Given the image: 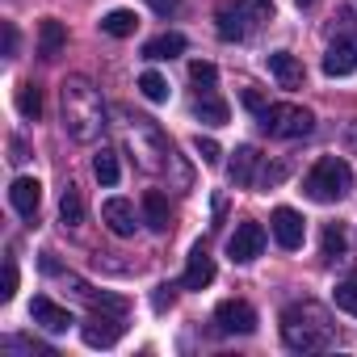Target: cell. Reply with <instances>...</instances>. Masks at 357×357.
<instances>
[{"label":"cell","mask_w":357,"mask_h":357,"mask_svg":"<svg viewBox=\"0 0 357 357\" xmlns=\"http://www.w3.org/2000/svg\"><path fill=\"white\" fill-rule=\"evenodd\" d=\"M59 97H63V126H68V135L80 139V143H93L101 135V126H105V105H101L97 89L84 76H68Z\"/></svg>","instance_id":"cell-1"},{"label":"cell","mask_w":357,"mask_h":357,"mask_svg":"<svg viewBox=\"0 0 357 357\" xmlns=\"http://www.w3.org/2000/svg\"><path fill=\"white\" fill-rule=\"evenodd\" d=\"M282 340H286V349H294V353L328 349V340H332L328 311H324L319 303H290V307L282 311Z\"/></svg>","instance_id":"cell-2"},{"label":"cell","mask_w":357,"mask_h":357,"mask_svg":"<svg viewBox=\"0 0 357 357\" xmlns=\"http://www.w3.org/2000/svg\"><path fill=\"white\" fill-rule=\"evenodd\" d=\"M265 22H273V5H269V0H223L219 13H215V30H219L223 43H244Z\"/></svg>","instance_id":"cell-3"},{"label":"cell","mask_w":357,"mask_h":357,"mask_svg":"<svg viewBox=\"0 0 357 357\" xmlns=\"http://www.w3.org/2000/svg\"><path fill=\"white\" fill-rule=\"evenodd\" d=\"M303 190H307V198L311 202H340L349 190H353V168L340 160V155H324V160H315V168L303 176Z\"/></svg>","instance_id":"cell-4"},{"label":"cell","mask_w":357,"mask_h":357,"mask_svg":"<svg viewBox=\"0 0 357 357\" xmlns=\"http://www.w3.org/2000/svg\"><path fill=\"white\" fill-rule=\"evenodd\" d=\"M118 114H122V135H126V143L135 147L139 164H143V168H160L155 155H168V151H172V143L160 135V126H155L151 118H139V114L130 118L126 109H118Z\"/></svg>","instance_id":"cell-5"},{"label":"cell","mask_w":357,"mask_h":357,"mask_svg":"<svg viewBox=\"0 0 357 357\" xmlns=\"http://www.w3.org/2000/svg\"><path fill=\"white\" fill-rule=\"evenodd\" d=\"M261 130L265 135H273V139H307L311 130H315V114L311 109H303V105H265L261 114Z\"/></svg>","instance_id":"cell-6"},{"label":"cell","mask_w":357,"mask_h":357,"mask_svg":"<svg viewBox=\"0 0 357 357\" xmlns=\"http://www.w3.org/2000/svg\"><path fill=\"white\" fill-rule=\"evenodd\" d=\"M215 324H219V332H227V336H252V332H257V311H252V303H244V298H223V303L215 307Z\"/></svg>","instance_id":"cell-7"},{"label":"cell","mask_w":357,"mask_h":357,"mask_svg":"<svg viewBox=\"0 0 357 357\" xmlns=\"http://www.w3.org/2000/svg\"><path fill=\"white\" fill-rule=\"evenodd\" d=\"M261 252H265V227L252 223V219H244V223L231 231V240H227V257H231L236 265H248V261H257Z\"/></svg>","instance_id":"cell-8"},{"label":"cell","mask_w":357,"mask_h":357,"mask_svg":"<svg viewBox=\"0 0 357 357\" xmlns=\"http://www.w3.org/2000/svg\"><path fill=\"white\" fill-rule=\"evenodd\" d=\"M122 315H105V311H93L84 324H80V336H84V344L89 349H114L118 340H122Z\"/></svg>","instance_id":"cell-9"},{"label":"cell","mask_w":357,"mask_h":357,"mask_svg":"<svg viewBox=\"0 0 357 357\" xmlns=\"http://www.w3.org/2000/svg\"><path fill=\"white\" fill-rule=\"evenodd\" d=\"M269 231H273V240H278L286 252L303 248V236H307V227H303V215H298V211H290V206H278V211H273V219H269Z\"/></svg>","instance_id":"cell-10"},{"label":"cell","mask_w":357,"mask_h":357,"mask_svg":"<svg viewBox=\"0 0 357 357\" xmlns=\"http://www.w3.org/2000/svg\"><path fill=\"white\" fill-rule=\"evenodd\" d=\"M30 319L38 324V328H47V332H68L76 319H72V311L68 307H59L55 298H47V294H38L34 303H30Z\"/></svg>","instance_id":"cell-11"},{"label":"cell","mask_w":357,"mask_h":357,"mask_svg":"<svg viewBox=\"0 0 357 357\" xmlns=\"http://www.w3.org/2000/svg\"><path fill=\"white\" fill-rule=\"evenodd\" d=\"M9 206H13L22 219H34L38 206H43V185L34 181V176H13V185H9Z\"/></svg>","instance_id":"cell-12"},{"label":"cell","mask_w":357,"mask_h":357,"mask_svg":"<svg viewBox=\"0 0 357 357\" xmlns=\"http://www.w3.org/2000/svg\"><path fill=\"white\" fill-rule=\"evenodd\" d=\"M211 282H215V257H211L202 244H194V252H190V261H185L181 286H185V290H206Z\"/></svg>","instance_id":"cell-13"},{"label":"cell","mask_w":357,"mask_h":357,"mask_svg":"<svg viewBox=\"0 0 357 357\" xmlns=\"http://www.w3.org/2000/svg\"><path fill=\"white\" fill-rule=\"evenodd\" d=\"M269 76H273L282 89H303V80H307L303 63H298L290 51H273V55H269Z\"/></svg>","instance_id":"cell-14"},{"label":"cell","mask_w":357,"mask_h":357,"mask_svg":"<svg viewBox=\"0 0 357 357\" xmlns=\"http://www.w3.org/2000/svg\"><path fill=\"white\" fill-rule=\"evenodd\" d=\"M101 219H105V227L114 231V236H135V206L126 202V198H109V202H101Z\"/></svg>","instance_id":"cell-15"},{"label":"cell","mask_w":357,"mask_h":357,"mask_svg":"<svg viewBox=\"0 0 357 357\" xmlns=\"http://www.w3.org/2000/svg\"><path fill=\"white\" fill-rule=\"evenodd\" d=\"M357 72V43H332L328 55H324V76L340 80V76H353Z\"/></svg>","instance_id":"cell-16"},{"label":"cell","mask_w":357,"mask_h":357,"mask_svg":"<svg viewBox=\"0 0 357 357\" xmlns=\"http://www.w3.org/2000/svg\"><path fill=\"white\" fill-rule=\"evenodd\" d=\"M257 164H261V151H257V147H236V160L227 164L231 185H240V190L257 185Z\"/></svg>","instance_id":"cell-17"},{"label":"cell","mask_w":357,"mask_h":357,"mask_svg":"<svg viewBox=\"0 0 357 357\" xmlns=\"http://www.w3.org/2000/svg\"><path fill=\"white\" fill-rule=\"evenodd\" d=\"M143 219H147L151 231H168L172 227V211H168V198L160 190H147L143 194Z\"/></svg>","instance_id":"cell-18"},{"label":"cell","mask_w":357,"mask_h":357,"mask_svg":"<svg viewBox=\"0 0 357 357\" xmlns=\"http://www.w3.org/2000/svg\"><path fill=\"white\" fill-rule=\"evenodd\" d=\"M185 55V34H155L151 43H143V59L160 63V59H176Z\"/></svg>","instance_id":"cell-19"},{"label":"cell","mask_w":357,"mask_h":357,"mask_svg":"<svg viewBox=\"0 0 357 357\" xmlns=\"http://www.w3.org/2000/svg\"><path fill=\"white\" fill-rule=\"evenodd\" d=\"M63 47H68V30H63V22L47 17V22L38 26V55H43V59H55Z\"/></svg>","instance_id":"cell-20"},{"label":"cell","mask_w":357,"mask_h":357,"mask_svg":"<svg viewBox=\"0 0 357 357\" xmlns=\"http://www.w3.org/2000/svg\"><path fill=\"white\" fill-rule=\"evenodd\" d=\"M194 118H198V122H206V126H227L231 109H227V101H223V97L206 93V97H198V101H194Z\"/></svg>","instance_id":"cell-21"},{"label":"cell","mask_w":357,"mask_h":357,"mask_svg":"<svg viewBox=\"0 0 357 357\" xmlns=\"http://www.w3.org/2000/svg\"><path fill=\"white\" fill-rule=\"evenodd\" d=\"M135 26H139V17H135L130 9H109V13L101 17V30H105L109 38H130Z\"/></svg>","instance_id":"cell-22"},{"label":"cell","mask_w":357,"mask_h":357,"mask_svg":"<svg viewBox=\"0 0 357 357\" xmlns=\"http://www.w3.org/2000/svg\"><path fill=\"white\" fill-rule=\"evenodd\" d=\"M93 176H97L101 185H118L122 168H118V151H114V147H101V151L93 155Z\"/></svg>","instance_id":"cell-23"},{"label":"cell","mask_w":357,"mask_h":357,"mask_svg":"<svg viewBox=\"0 0 357 357\" xmlns=\"http://www.w3.org/2000/svg\"><path fill=\"white\" fill-rule=\"evenodd\" d=\"M17 114L22 118H30V122H38V114H43V89L38 84H17Z\"/></svg>","instance_id":"cell-24"},{"label":"cell","mask_w":357,"mask_h":357,"mask_svg":"<svg viewBox=\"0 0 357 357\" xmlns=\"http://www.w3.org/2000/svg\"><path fill=\"white\" fill-rule=\"evenodd\" d=\"M59 219H63L68 227H76V223L84 219V198H80V190H76V185H68V190H63V198H59Z\"/></svg>","instance_id":"cell-25"},{"label":"cell","mask_w":357,"mask_h":357,"mask_svg":"<svg viewBox=\"0 0 357 357\" xmlns=\"http://www.w3.org/2000/svg\"><path fill=\"white\" fill-rule=\"evenodd\" d=\"M80 294L93 303V311H105V315H126V298H118V294H97L93 286H80Z\"/></svg>","instance_id":"cell-26"},{"label":"cell","mask_w":357,"mask_h":357,"mask_svg":"<svg viewBox=\"0 0 357 357\" xmlns=\"http://www.w3.org/2000/svg\"><path fill=\"white\" fill-rule=\"evenodd\" d=\"M139 93H143L147 101L164 105V101H168V80H164L160 72H143V76H139Z\"/></svg>","instance_id":"cell-27"},{"label":"cell","mask_w":357,"mask_h":357,"mask_svg":"<svg viewBox=\"0 0 357 357\" xmlns=\"http://www.w3.org/2000/svg\"><path fill=\"white\" fill-rule=\"evenodd\" d=\"M332 303H336L344 315H357V273H349V278L332 290Z\"/></svg>","instance_id":"cell-28"},{"label":"cell","mask_w":357,"mask_h":357,"mask_svg":"<svg viewBox=\"0 0 357 357\" xmlns=\"http://www.w3.org/2000/svg\"><path fill=\"white\" fill-rule=\"evenodd\" d=\"M190 80H194L198 89H215L219 72H215V63H206V59H194V63H190Z\"/></svg>","instance_id":"cell-29"},{"label":"cell","mask_w":357,"mask_h":357,"mask_svg":"<svg viewBox=\"0 0 357 357\" xmlns=\"http://www.w3.org/2000/svg\"><path fill=\"white\" fill-rule=\"evenodd\" d=\"M324 257H344V227L340 223L324 227Z\"/></svg>","instance_id":"cell-30"},{"label":"cell","mask_w":357,"mask_h":357,"mask_svg":"<svg viewBox=\"0 0 357 357\" xmlns=\"http://www.w3.org/2000/svg\"><path fill=\"white\" fill-rule=\"evenodd\" d=\"M194 151L202 155V164H219V160H223V147H219L215 139H202V135L194 139Z\"/></svg>","instance_id":"cell-31"},{"label":"cell","mask_w":357,"mask_h":357,"mask_svg":"<svg viewBox=\"0 0 357 357\" xmlns=\"http://www.w3.org/2000/svg\"><path fill=\"white\" fill-rule=\"evenodd\" d=\"M13 294H17V261L9 257V261H5V290H0V298H5V303H9Z\"/></svg>","instance_id":"cell-32"},{"label":"cell","mask_w":357,"mask_h":357,"mask_svg":"<svg viewBox=\"0 0 357 357\" xmlns=\"http://www.w3.org/2000/svg\"><path fill=\"white\" fill-rule=\"evenodd\" d=\"M151 5V13H160V17H172L176 9H181V0H147Z\"/></svg>","instance_id":"cell-33"},{"label":"cell","mask_w":357,"mask_h":357,"mask_svg":"<svg viewBox=\"0 0 357 357\" xmlns=\"http://www.w3.org/2000/svg\"><path fill=\"white\" fill-rule=\"evenodd\" d=\"M151 307H155V311L172 307V286H155V294H151Z\"/></svg>","instance_id":"cell-34"},{"label":"cell","mask_w":357,"mask_h":357,"mask_svg":"<svg viewBox=\"0 0 357 357\" xmlns=\"http://www.w3.org/2000/svg\"><path fill=\"white\" fill-rule=\"evenodd\" d=\"M5 55H9V59L17 55V26H13V22H5Z\"/></svg>","instance_id":"cell-35"},{"label":"cell","mask_w":357,"mask_h":357,"mask_svg":"<svg viewBox=\"0 0 357 357\" xmlns=\"http://www.w3.org/2000/svg\"><path fill=\"white\" fill-rule=\"evenodd\" d=\"M244 105H248L252 114H261V109H265V97H261L257 89H244Z\"/></svg>","instance_id":"cell-36"},{"label":"cell","mask_w":357,"mask_h":357,"mask_svg":"<svg viewBox=\"0 0 357 357\" xmlns=\"http://www.w3.org/2000/svg\"><path fill=\"white\" fill-rule=\"evenodd\" d=\"M9 147H13V155H9V160H13V164H22V160H26V143H22V139H13Z\"/></svg>","instance_id":"cell-37"},{"label":"cell","mask_w":357,"mask_h":357,"mask_svg":"<svg viewBox=\"0 0 357 357\" xmlns=\"http://www.w3.org/2000/svg\"><path fill=\"white\" fill-rule=\"evenodd\" d=\"M298 5H315V0H298Z\"/></svg>","instance_id":"cell-38"}]
</instances>
